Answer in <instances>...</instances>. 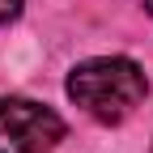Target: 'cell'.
<instances>
[{
    "mask_svg": "<svg viewBox=\"0 0 153 153\" xmlns=\"http://www.w3.org/2000/svg\"><path fill=\"white\" fill-rule=\"evenodd\" d=\"M145 9H149V13H153V0H145Z\"/></svg>",
    "mask_w": 153,
    "mask_h": 153,
    "instance_id": "277c9868",
    "label": "cell"
},
{
    "mask_svg": "<svg viewBox=\"0 0 153 153\" xmlns=\"http://www.w3.org/2000/svg\"><path fill=\"white\" fill-rule=\"evenodd\" d=\"M64 119L34 98H0V153H51L64 140Z\"/></svg>",
    "mask_w": 153,
    "mask_h": 153,
    "instance_id": "7a4b0ae2",
    "label": "cell"
},
{
    "mask_svg": "<svg viewBox=\"0 0 153 153\" xmlns=\"http://www.w3.org/2000/svg\"><path fill=\"white\" fill-rule=\"evenodd\" d=\"M68 98L81 106L85 115H94L98 123H123L132 111L145 102L149 94V76L136 60L128 55H94L81 60L68 72Z\"/></svg>",
    "mask_w": 153,
    "mask_h": 153,
    "instance_id": "6da1fadb",
    "label": "cell"
},
{
    "mask_svg": "<svg viewBox=\"0 0 153 153\" xmlns=\"http://www.w3.org/2000/svg\"><path fill=\"white\" fill-rule=\"evenodd\" d=\"M17 13H22V0H0V26H4V22H13Z\"/></svg>",
    "mask_w": 153,
    "mask_h": 153,
    "instance_id": "3957f363",
    "label": "cell"
}]
</instances>
